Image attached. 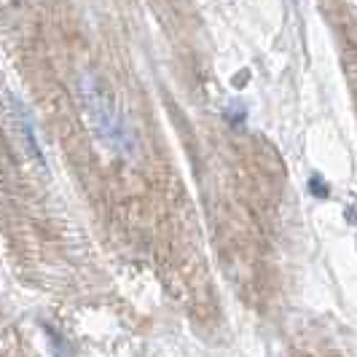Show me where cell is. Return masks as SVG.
I'll use <instances>...</instances> for the list:
<instances>
[{
    "label": "cell",
    "instance_id": "1",
    "mask_svg": "<svg viewBox=\"0 0 357 357\" xmlns=\"http://www.w3.org/2000/svg\"><path fill=\"white\" fill-rule=\"evenodd\" d=\"M81 102L86 110V119L94 126V132L100 135V140H105L113 151L119 153H132V132L124 124L119 107L113 102L110 91L94 78V75H84L81 78Z\"/></svg>",
    "mask_w": 357,
    "mask_h": 357
},
{
    "label": "cell",
    "instance_id": "2",
    "mask_svg": "<svg viewBox=\"0 0 357 357\" xmlns=\"http://www.w3.org/2000/svg\"><path fill=\"white\" fill-rule=\"evenodd\" d=\"M6 102H8V110H11V121L17 126L19 132V140L24 145V151L30 153V156H36L40 164H43V153H40V148H38V137H36V129H33V119H30V113H27V107L24 102L14 97L11 91L6 94Z\"/></svg>",
    "mask_w": 357,
    "mask_h": 357
}]
</instances>
